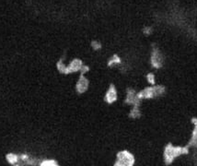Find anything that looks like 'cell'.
<instances>
[{"mask_svg":"<svg viewBox=\"0 0 197 166\" xmlns=\"http://www.w3.org/2000/svg\"><path fill=\"white\" fill-rule=\"evenodd\" d=\"M7 160H8V161L9 163L14 164V163L18 162V157L17 155H15V154H8V155H7Z\"/></svg>","mask_w":197,"mask_h":166,"instance_id":"cell-3","label":"cell"},{"mask_svg":"<svg viewBox=\"0 0 197 166\" xmlns=\"http://www.w3.org/2000/svg\"><path fill=\"white\" fill-rule=\"evenodd\" d=\"M107 99H108V101L110 102V103H112L113 101H114L116 99V92H115L114 90H109V92L107 94Z\"/></svg>","mask_w":197,"mask_h":166,"instance_id":"cell-2","label":"cell"},{"mask_svg":"<svg viewBox=\"0 0 197 166\" xmlns=\"http://www.w3.org/2000/svg\"><path fill=\"white\" fill-rule=\"evenodd\" d=\"M118 162L121 165H131L134 162V158L128 152L123 151L118 155Z\"/></svg>","mask_w":197,"mask_h":166,"instance_id":"cell-1","label":"cell"}]
</instances>
